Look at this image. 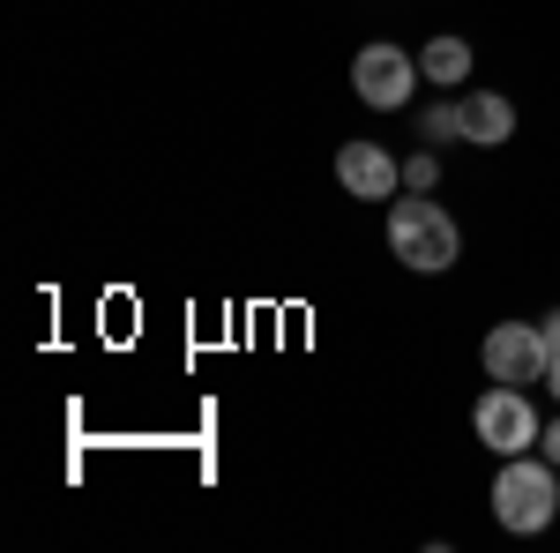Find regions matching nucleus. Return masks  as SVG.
<instances>
[{"instance_id":"f257e3e1","label":"nucleus","mask_w":560,"mask_h":553,"mask_svg":"<svg viewBox=\"0 0 560 553\" xmlns=\"http://www.w3.org/2000/svg\"><path fill=\"white\" fill-rule=\"evenodd\" d=\"M388 255L404 269H419V277H441L464 255V224L427 195H404V203H388Z\"/></svg>"},{"instance_id":"f03ea898","label":"nucleus","mask_w":560,"mask_h":553,"mask_svg":"<svg viewBox=\"0 0 560 553\" xmlns=\"http://www.w3.org/2000/svg\"><path fill=\"white\" fill-rule=\"evenodd\" d=\"M560 509V479H553V457H501V479H493V523L501 531H516V539H530V531H546Z\"/></svg>"},{"instance_id":"7ed1b4c3","label":"nucleus","mask_w":560,"mask_h":553,"mask_svg":"<svg viewBox=\"0 0 560 553\" xmlns=\"http://www.w3.org/2000/svg\"><path fill=\"white\" fill-rule=\"evenodd\" d=\"M478 441L493 449V457H523V449H538V434H546V419H538V404H530V389L516 382H493L486 396H478Z\"/></svg>"},{"instance_id":"20e7f679","label":"nucleus","mask_w":560,"mask_h":553,"mask_svg":"<svg viewBox=\"0 0 560 553\" xmlns=\"http://www.w3.org/2000/svg\"><path fill=\"white\" fill-rule=\"evenodd\" d=\"M546 367H553V344H546V330L538 322H501V330H486V375L493 382H546Z\"/></svg>"},{"instance_id":"39448f33","label":"nucleus","mask_w":560,"mask_h":553,"mask_svg":"<svg viewBox=\"0 0 560 553\" xmlns=\"http://www.w3.org/2000/svg\"><path fill=\"white\" fill-rule=\"evenodd\" d=\"M351 83H359V97H366L374 113H404V97L419 90V60H411L404 45H359Z\"/></svg>"},{"instance_id":"423d86ee","label":"nucleus","mask_w":560,"mask_h":553,"mask_svg":"<svg viewBox=\"0 0 560 553\" xmlns=\"http://www.w3.org/2000/svg\"><path fill=\"white\" fill-rule=\"evenodd\" d=\"M337 180H345V195H366V203L404 195V165L388 158L382 142H345V150H337Z\"/></svg>"},{"instance_id":"0eeeda50","label":"nucleus","mask_w":560,"mask_h":553,"mask_svg":"<svg viewBox=\"0 0 560 553\" xmlns=\"http://www.w3.org/2000/svg\"><path fill=\"white\" fill-rule=\"evenodd\" d=\"M456 105H464V142L471 150H501L516 135V105L501 90H456Z\"/></svg>"},{"instance_id":"6e6552de","label":"nucleus","mask_w":560,"mask_h":553,"mask_svg":"<svg viewBox=\"0 0 560 553\" xmlns=\"http://www.w3.org/2000/svg\"><path fill=\"white\" fill-rule=\"evenodd\" d=\"M419 76H427V83H441V90H464V83H471V45H464V38H427Z\"/></svg>"},{"instance_id":"1a4fd4ad","label":"nucleus","mask_w":560,"mask_h":553,"mask_svg":"<svg viewBox=\"0 0 560 553\" xmlns=\"http://www.w3.org/2000/svg\"><path fill=\"white\" fill-rule=\"evenodd\" d=\"M427 142H464V105H456V97L427 113Z\"/></svg>"},{"instance_id":"9d476101","label":"nucleus","mask_w":560,"mask_h":553,"mask_svg":"<svg viewBox=\"0 0 560 553\" xmlns=\"http://www.w3.org/2000/svg\"><path fill=\"white\" fill-rule=\"evenodd\" d=\"M433 180H441V158H433V150L404 158V195H433Z\"/></svg>"},{"instance_id":"9b49d317","label":"nucleus","mask_w":560,"mask_h":553,"mask_svg":"<svg viewBox=\"0 0 560 553\" xmlns=\"http://www.w3.org/2000/svg\"><path fill=\"white\" fill-rule=\"evenodd\" d=\"M538 449H546V457H553V464H560V419L546 426V434H538Z\"/></svg>"},{"instance_id":"f8f14e48","label":"nucleus","mask_w":560,"mask_h":553,"mask_svg":"<svg viewBox=\"0 0 560 553\" xmlns=\"http://www.w3.org/2000/svg\"><path fill=\"white\" fill-rule=\"evenodd\" d=\"M538 330H546V344H553V352H560V307H553V314H546V322H538Z\"/></svg>"},{"instance_id":"ddd939ff","label":"nucleus","mask_w":560,"mask_h":553,"mask_svg":"<svg viewBox=\"0 0 560 553\" xmlns=\"http://www.w3.org/2000/svg\"><path fill=\"white\" fill-rule=\"evenodd\" d=\"M546 389H553V396H560V352H553V367H546Z\"/></svg>"}]
</instances>
